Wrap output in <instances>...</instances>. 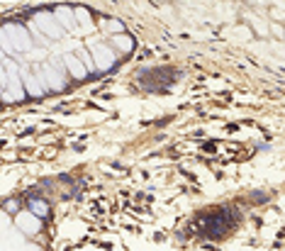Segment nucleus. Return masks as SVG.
I'll list each match as a JSON object with an SVG mask.
<instances>
[{"mask_svg": "<svg viewBox=\"0 0 285 251\" xmlns=\"http://www.w3.org/2000/svg\"><path fill=\"white\" fill-rule=\"evenodd\" d=\"M17 224L27 232V234H34V232H39L42 229V224H39V220L32 215V212H22L20 217H17Z\"/></svg>", "mask_w": 285, "mask_h": 251, "instance_id": "f257e3e1", "label": "nucleus"}, {"mask_svg": "<svg viewBox=\"0 0 285 251\" xmlns=\"http://www.w3.org/2000/svg\"><path fill=\"white\" fill-rule=\"evenodd\" d=\"M29 212H32V215H37V217H47L49 205H47L44 200H32V202H29Z\"/></svg>", "mask_w": 285, "mask_h": 251, "instance_id": "f03ea898", "label": "nucleus"}, {"mask_svg": "<svg viewBox=\"0 0 285 251\" xmlns=\"http://www.w3.org/2000/svg\"><path fill=\"white\" fill-rule=\"evenodd\" d=\"M117 44H119L122 49H129V47H134V42H129V37H119V39H117Z\"/></svg>", "mask_w": 285, "mask_h": 251, "instance_id": "7ed1b4c3", "label": "nucleus"}]
</instances>
